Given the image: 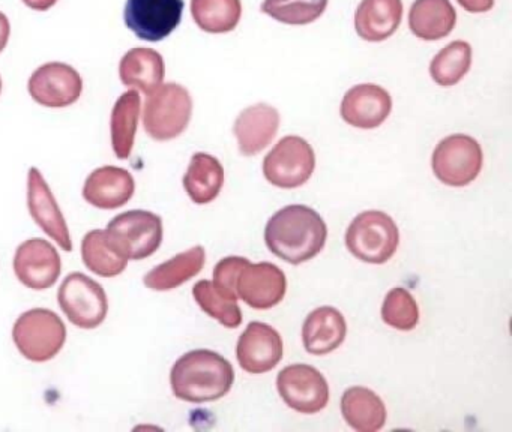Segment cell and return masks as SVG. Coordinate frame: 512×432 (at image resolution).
<instances>
[{
    "label": "cell",
    "instance_id": "1",
    "mask_svg": "<svg viewBox=\"0 0 512 432\" xmlns=\"http://www.w3.org/2000/svg\"><path fill=\"white\" fill-rule=\"evenodd\" d=\"M328 227L322 216L304 204H290L271 216L265 228L269 251L290 264H301L325 248Z\"/></svg>",
    "mask_w": 512,
    "mask_h": 432
},
{
    "label": "cell",
    "instance_id": "2",
    "mask_svg": "<svg viewBox=\"0 0 512 432\" xmlns=\"http://www.w3.org/2000/svg\"><path fill=\"white\" fill-rule=\"evenodd\" d=\"M235 369L232 363L215 351H188L179 357L170 372V384L176 398L202 404L217 401L232 389Z\"/></svg>",
    "mask_w": 512,
    "mask_h": 432
},
{
    "label": "cell",
    "instance_id": "3",
    "mask_svg": "<svg viewBox=\"0 0 512 432\" xmlns=\"http://www.w3.org/2000/svg\"><path fill=\"white\" fill-rule=\"evenodd\" d=\"M107 245L127 260H145L163 243V219L149 210H128L107 224Z\"/></svg>",
    "mask_w": 512,
    "mask_h": 432
},
{
    "label": "cell",
    "instance_id": "4",
    "mask_svg": "<svg viewBox=\"0 0 512 432\" xmlns=\"http://www.w3.org/2000/svg\"><path fill=\"white\" fill-rule=\"evenodd\" d=\"M193 99L182 84L164 83L148 93L143 108V126L149 137L169 141L190 125Z\"/></svg>",
    "mask_w": 512,
    "mask_h": 432
},
{
    "label": "cell",
    "instance_id": "5",
    "mask_svg": "<svg viewBox=\"0 0 512 432\" xmlns=\"http://www.w3.org/2000/svg\"><path fill=\"white\" fill-rule=\"evenodd\" d=\"M13 339L17 350L26 359L35 363L49 362L64 348L67 327L50 309H29L14 323Z\"/></svg>",
    "mask_w": 512,
    "mask_h": 432
},
{
    "label": "cell",
    "instance_id": "6",
    "mask_svg": "<svg viewBox=\"0 0 512 432\" xmlns=\"http://www.w3.org/2000/svg\"><path fill=\"white\" fill-rule=\"evenodd\" d=\"M400 243V231L388 213L367 210L347 228L346 246L352 255L370 264L391 260Z\"/></svg>",
    "mask_w": 512,
    "mask_h": 432
},
{
    "label": "cell",
    "instance_id": "7",
    "mask_svg": "<svg viewBox=\"0 0 512 432\" xmlns=\"http://www.w3.org/2000/svg\"><path fill=\"white\" fill-rule=\"evenodd\" d=\"M58 302L68 320L80 329H97L106 320L109 299L103 285L82 272H71L58 291Z\"/></svg>",
    "mask_w": 512,
    "mask_h": 432
},
{
    "label": "cell",
    "instance_id": "8",
    "mask_svg": "<svg viewBox=\"0 0 512 432\" xmlns=\"http://www.w3.org/2000/svg\"><path fill=\"white\" fill-rule=\"evenodd\" d=\"M316 168V153L302 137L287 135L265 156L263 174L278 188L293 189L305 185Z\"/></svg>",
    "mask_w": 512,
    "mask_h": 432
},
{
    "label": "cell",
    "instance_id": "9",
    "mask_svg": "<svg viewBox=\"0 0 512 432\" xmlns=\"http://www.w3.org/2000/svg\"><path fill=\"white\" fill-rule=\"evenodd\" d=\"M481 146L470 135L454 134L443 138L433 152L431 167L440 182L449 186H466L481 173Z\"/></svg>",
    "mask_w": 512,
    "mask_h": 432
},
{
    "label": "cell",
    "instance_id": "10",
    "mask_svg": "<svg viewBox=\"0 0 512 432\" xmlns=\"http://www.w3.org/2000/svg\"><path fill=\"white\" fill-rule=\"evenodd\" d=\"M184 8V0H127L124 20L137 38L158 42L175 32Z\"/></svg>",
    "mask_w": 512,
    "mask_h": 432
},
{
    "label": "cell",
    "instance_id": "11",
    "mask_svg": "<svg viewBox=\"0 0 512 432\" xmlns=\"http://www.w3.org/2000/svg\"><path fill=\"white\" fill-rule=\"evenodd\" d=\"M277 387L283 401L299 413H319L328 405V381L314 366L305 363L286 366L278 374Z\"/></svg>",
    "mask_w": 512,
    "mask_h": 432
},
{
    "label": "cell",
    "instance_id": "12",
    "mask_svg": "<svg viewBox=\"0 0 512 432\" xmlns=\"http://www.w3.org/2000/svg\"><path fill=\"white\" fill-rule=\"evenodd\" d=\"M28 89L32 99L43 107L67 108L82 96L83 78L68 63L49 62L35 69Z\"/></svg>",
    "mask_w": 512,
    "mask_h": 432
},
{
    "label": "cell",
    "instance_id": "13",
    "mask_svg": "<svg viewBox=\"0 0 512 432\" xmlns=\"http://www.w3.org/2000/svg\"><path fill=\"white\" fill-rule=\"evenodd\" d=\"M13 266L19 281L35 291L53 287L62 273L58 249L40 237H32L17 248Z\"/></svg>",
    "mask_w": 512,
    "mask_h": 432
},
{
    "label": "cell",
    "instance_id": "14",
    "mask_svg": "<svg viewBox=\"0 0 512 432\" xmlns=\"http://www.w3.org/2000/svg\"><path fill=\"white\" fill-rule=\"evenodd\" d=\"M236 291L251 308L271 309L286 296V275L269 261L254 264L248 260L239 270Z\"/></svg>",
    "mask_w": 512,
    "mask_h": 432
},
{
    "label": "cell",
    "instance_id": "15",
    "mask_svg": "<svg viewBox=\"0 0 512 432\" xmlns=\"http://www.w3.org/2000/svg\"><path fill=\"white\" fill-rule=\"evenodd\" d=\"M284 345L280 333L262 321H251L239 336L236 357L250 374H265L283 359Z\"/></svg>",
    "mask_w": 512,
    "mask_h": 432
},
{
    "label": "cell",
    "instance_id": "16",
    "mask_svg": "<svg viewBox=\"0 0 512 432\" xmlns=\"http://www.w3.org/2000/svg\"><path fill=\"white\" fill-rule=\"evenodd\" d=\"M28 207L34 221L40 225L41 230L52 237L64 251L73 249L70 230L64 213L50 189L49 183L44 179L37 167L29 170L28 176Z\"/></svg>",
    "mask_w": 512,
    "mask_h": 432
},
{
    "label": "cell",
    "instance_id": "17",
    "mask_svg": "<svg viewBox=\"0 0 512 432\" xmlns=\"http://www.w3.org/2000/svg\"><path fill=\"white\" fill-rule=\"evenodd\" d=\"M392 111V98L379 84H356L341 101L344 122L359 129L379 128Z\"/></svg>",
    "mask_w": 512,
    "mask_h": 432
},
{
    "label": "cell",
    "instance_id": "18",
    "mask_svg": "<svg viewBox=\"0 0 512 432\" xmlns=\"http://www.w3.org/2000/svg\"><path fill=\"white\" fill-rule=\"evenodd\" d=\"M136 192L133 174L116 165H104L89 174L83 185V198L98 209L125 206Z\"/></svg>",
    "mask_w": 512,
    "mask_h": 432
},
{
    "label": "cell",
    "instance_id": "19",
    "mask_svg": "<svg viewBox=\"0 0 512 432\" xmlns=\"http://www.w3.org/2000/svg\"><path fill=\"white\" fill-rule=\"evenodd\" d=\"M280 128V113L272 105L259 102L241 111L233 132L242 155L254 156L269 146Z\"/></svg>",
    "mask_w": 512,
    "mask_h": 432
},
{
    "label": "cell",
    "instance_id": "20",
    "mask_svg": "<svg viewBox=\"0 0 512 432\" xmlns=\"http://www.w3.org/2000/svg\"><path fill=\"white\" fill-rule=\"evenodd\" d=\"M346 333L344 315L332 306H320L305 318L302 341L308 353L323 356L337 350L346 339Z\"/></svg>",
    "mask_w": 512,
    "mask_h": 432
},
{
    "label": "cell",
    "instance_id": "21",
    "mask_svg": "<svg viewBox=\"0 0 512 432\" xmlns=\"http://www.w3.org/2000/svg\"><path fill=\"white\" fill-rule=\"evenodd\" d=\"M403 20L401 0H362L355 12V30L368 42L391 38Z\"/></svg>",
    "mask_w": 512,
    "mask_h": 432
},
{
    "label": "cell",
    "instance_id": "22",
    "mask_svg": "<svg viewBox=\"0 0 512 432\" xmlns=\"http://www.w3.org/2000/svg\"><path fill=\"white\" fill-rule=\"evenodd\" d=\"M164 75L166 65L163 56L154 48H131L119 63V78L122 84L140 90L146 95L163 84Z\"/></svg>",
    "mask_w": 512,
    "mask_h": 432
},
{
    "label": "cell",
    "instance_id": "23",
    "mask_svg": "<svg viewBox=\"0 0 512 432\" xmlns=\"http://www.w3.org/2000/svg\"><path fill=\"white\" fill-rule=\"evenodd\" d=\"M457 11L449 0H415L410 6L409 27L416 38L439 41L454 30Z\"/></svg>",
    "mask_w": 512,
    "mask_h": 432
},
{
    "label": "cell",
    "instance_id": "24",
    "mask_svg": "<svg viewBox=\"0 0 512 432\" xmlns=\"http://www.w3.org/2000/svg\"><path fill=\"white\" fill-rule=\"evenodd\" d=\"M205 261V248L200 245L193 246L188 251L181 252L149 270L143 282L146 287L154 291L175 290L194 276L199 275L205 267Z\"/></svg>",
    "mask_w": 512,
    "mask_h": 432
},
{
    "label": "cell",
    "instance_id": "25",
    "mask_svg": "<svg viewBox=\"0 0 512 432\" xmlns=\"http://www.w3.org/2000/svg\"><path fill=\"white\" fill-rule=\"evenodd\" d=\"M344 420L359 432H376L386 423V407L376 392L367 387H350L341 396Z\"/></svg>",
    "mask_w": 512,
    "mask_h": 432
},
{
    "label": "cell",
    "instance_id": "26",
    "mask_svg": "<svg viewBox=\"0 0 512 432\" xmlns=\"http://www.w3.org/2000/svg\"><path fill=\"white\" fill-rule=\"evenodd\" d=\"M182 182L188 197L194 203H211L218 197L224 185L223 165L209 153H194Z\"/></svg>",
    "mask_w": 512,
    "mask_h": 432
},
{
    "label": "cell",
    "instance_id": "27",
    "mask_svg": "<svg viewBox=\"0 0 512 432\" xmlns=\"http://www.w3.org/2000/svg\"><path fill=\"white\" fill-rule=\"evenodd\" d=\"M140 110H142V98L139 90L136 89L122 93L113 107L110 132H112L113 152L118 159H128L133 152Z\"/></svg>",
    "mask_w": 512,
    "mask_h": 432
},
{
    "label": "cell",
    "instance_id": "28",
    "mask_svg": "<svg viewBox=\"0 0 512 432\" xmlns=\"http://www.w3.org/2000/svg\"><path fill=\"white\" fill-rule=\"evenodd\" d=\"M191 15L206 33H229L242 17L241 0H191Z\"/></svg>",
    "mask_w": 512,
    "mask_h": 432
},
{
    "label": "cell",
    "instance_id": "29",
    "mask_svg": "<svg viewBox=\"0 0 512 432\" xmlns=\"http://www.w3.org/2000/svg\"><path fill=\"white\" fill-rule=\"evenodd\" d=\"M472 66V45L469 42L452 41L442 48L430 63V75L434 83L449 87L460 83Z\"/></svg>",
    "mask_w": 512,
    "mask_h": 432
},
{
    "label": "cell",
    "instance_id": "30",
    "mask_svg": "<svg viewBox=\"0 0 512 432\" xmlns=\"http://www.w3.org/2000/svg\"><path fill=\"white\" fill-rule=\"evenodd\" d=\"M82 258L85 266L95 275L115 278L128 266V260L107 245L104 230H92L83 237Z\"/></svg>",
    "mask_w": 512,
    "mask_h": 432
},
{
    "label": "cell",
    "instance_id": "31",
    "mask_svg": "<svg viewBox=\"0 0 512 432\" xmlns=\"http://www.w3.org/2000/svg\"><path fill=\"white\" fill-rule=\"evenodd\" d=\"M329 0H265L262 11L278 23L305 26L322 17Z\"/></svg>",
    "mask_w": 512,
    "mask_h": 432
},
{
    "label": "cell",
    "instance_id": "32",
    "mask_svg": "<svg viewBox=\"0 0 512 432\" xmlns=\"http://www.w3.org/2000/svg\"><path fill=\"white\" fill-rule=\"evenodd\" d=\"M193 296L197 305L209 315L220 321L223 326L235 329L242 323V311L238 302L227 299L223 294L218 293L212 281L202 279L196 282L193 288Z\"/></svg>",
    "mask_w": 512,
    "mask_h": 432
},
{
    "label": "cell",
    "instance_id": "33",
    "mask_svg": "<svg viewBox=\"0 0 512 432\" xmlns=\"http://www.w3.org/2000/svg\"><path fill=\"white\" fill-rule=\"evenodd\" d=\"M382 320L398 330L415 329L419 323V306L415 297L403 287H395L386 294L382 305Z\"/></svg>",
    "mask_w": 512,
    "mask_h": 432
},
{
    "label": "cell",
    "instance_id": "34",
    "mask_svg": "<svg viewBox=\"0 0 512 432\" xmlns=\"http://www.w3.org/2000/svg\"><path fill=\"white\" fill-rule=\"evenodd\" d=\"M247 261V258L244 257H226L218 261L214 269V281H212L218 293L223 294L227 299L238 302L236 279H238L239 270Z\"/></svg>",
    "mask_w": 512,
    "mask_h": 432
},
{
    "label": "cell",
    "instance_id": "35",
    "mask_svg": "<svg viewBox=\"0 0 512 432\" xmlns=\"http://www.w3.org/2000/svg\"><path fill=\"white\" fill-rule=\"evenodd\" d=\"M461 8L466 9L472 14H482L488 12L494 6V0H457Z\"/></svg>",
    "mask_w": 512,
    "mask_h": 432
},
{
    "label": "cell",
    "instance_id": "36",
    "mask_svg": "<svg viewBox=\"0 0 512 432\" xmlns=\"http://www.w3.org/2000/svg\"><path fill=\"white\" fill-rule=\"evenodd\" d=\"M10 35V20H8V17L4 12H0V53L5 50V47H7L8 41H10Z\"/></svg>",
    "mask_w": 512,
    "mask_h": 432
},
{
    "label": "cell",
    "instance_id": "37",
    "mask_svg": "<svg viewBox=\"0 0 512 432\" xmlns=\"http://www.w3.org/2000/svg\"><path fill=\"white\" fill-rule=\"evenodd\" d=\"M58 2L59 0H23V3H25L28 8L38 12L49 11V9L53 8Z\"/></svg>",
    "mask_w": 512,
    "mask_h": 432
},
{
    "label": "cell",
    "instance_id": "38",
    "mask_svg": "<svg viewBox=\"0 0 512 432\" xmlns=\"http://www.w3.org/2000/svg\"><path fill=\"white\" fill-rule=\"evenodd\" d=\"M0 93H2V77H0Z\"/></svg>",
    "mask_w": 512,
    "mask_h": 432
}]
</instances>
